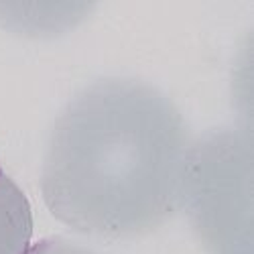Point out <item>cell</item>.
Masks as SVG:
<instances>
[{
	"label": "cell",
	"instance_id": "277c9868",
	"mask_svg": "<svg viewBox=\"0 0 254 254\" xmlns=\"http://www.w3.org/2000/svg\"><path fill=\"white\" fill-rule=\"evenodd\" d=\"M25 254H96V252L61 238H49V240L37 242L35 246H29Z\"/></svg>",
	"mask_w": 254,
	"mask_h": 254
},
{
	"label": "cell",
	"instance_id": "3957f363",
	"mask_svg": "<svg viewBox=\"0 0 254 254\" xmlns=\"http://www.w3.org/2000/svg\"><path fill=\"white\" fill-rule=\"evenodd\" d=\"M33 236L27 195L0 167V254H25Z\"/></svg>",
	"mask_w": 254,
	"mask_h": 254
},
{
	"label": "cell",
	"instance_id": "6da1fadb",
	"mask_svg": "<svg viewBox=\"0 0 254 254\" xmlns=\"http://www.w3.org/2000/svg\"><path fill=\"white\" fill-rule=\"evenodd\" d=\"M189 146L183 114L161 90L132 77L98 79L53 122L43 199L81 234H151L181 207Z\"/></svg>",
	"mask_w": 254,
	"mask_h": 254
},
{
	"label": "cell",
	"instance_id": "7a4b0ae2",
	"mask_svg": "<svg viewBox=\"0 0 254 254\" xmlns=\"http://www.w3.org/2000/svg\"><path fill=\"white\" fill-rule=\"evenodd\" d=\"M252 136L222 128L189 146L181 207L207 254H250Z\"/></svg>",
	"mask_w": 254,
	"mask_h": 254
}]
</instances>
